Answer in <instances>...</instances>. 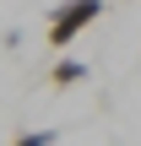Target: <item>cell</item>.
<instances>
[{"instance_id":"1","label":"cell","mask_w":141,"mask_h":146,"mask_svg":"<svg viewBox=\"0 0 141 146\" xmlns=\"http://www.w3.org/2000/svg\"><path fill=\"white\" fill-rule=\"evenodd\" d=\"M98 16H103V0H65V5H54V16H49V49H71Z\"/></svg>"},{"instance_id":"2","label":"cell","mask_w":141,"mask_h":146,"mask_svg":"<svg viewBox=\"0 0 141 146\" xmlns=\"http://www.w3.org/2000/svg\"><path fill=\"white\" fill-rule=\"evenodd\" d=\"M87 76H92V70H87L82 60H54V70H49V87H54V92H65V87H82Z\"/></svg>"},{"instance_id":"3","label":"cell","mask_w":141,"mask_h":146,"mask_svg":"<svg viewBox=\"0 0 141 146\" xmlns=\"http://www.w3.org/2000/svg\"><path fill=\"white\" fill-rule=\"evenodd\" d=\"M60 141V130H49V125H43V130H22V135H11V146H54Z\"/></svg>"}]
</instances>
